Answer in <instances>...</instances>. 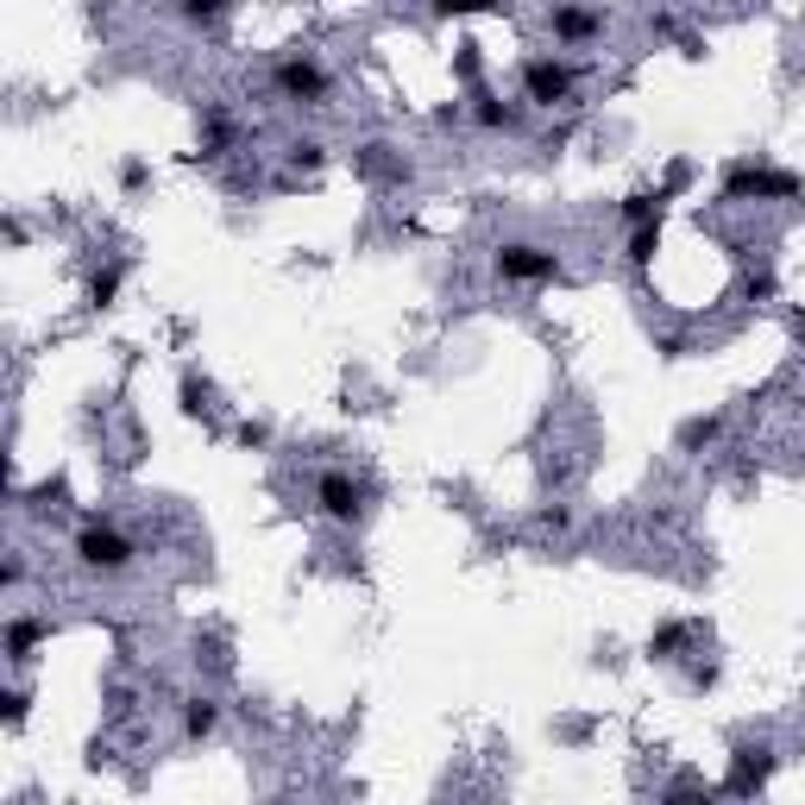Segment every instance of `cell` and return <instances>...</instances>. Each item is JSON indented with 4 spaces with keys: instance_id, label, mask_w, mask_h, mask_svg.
Returning <instances> with one entry per match:
<instances>
[{
    "instance_id": "4",
    "label": "cell",
    "mask_w": 805,
    "mask_h": 805,
    "mask_svg": "<svg viewBox=\"0 0 805 805\" xmlns=\"http://www.w3.org/2000/svg\"><path fill=\"white\" fill-rule=\"evenodd\" d=\"M315 503H322L327 523H359L365 516V485L352 472H322L315 478Z\"/></svg>"
},
{
    "instance_id": "3",
    "label": "cell",
    "mask_w": 805,
    "mask_h": 805,
    "mask_svg": "<svg viewBox=\"0 0 805 805\" xmlns=\"http://www.w3.org/2000/svg\"><path fill=\"white\" fill-rule=\"evenodd\" d=\"M498 277L503 283H548V277H560V258H553L548 246H528V240H510V246H498Z\"/></svg>"
},
{
    "instance_id": "2",
    "label": "cell",
    "mask_w": 805,
    "mask_h": 805,
    "mask_svg": "<svg viewBox=\"0 0 805 805\" xmlns=\"http://www.w3.org/2000/svg\"><path fill=\"white\" fill-rule=\"evenodd\" d=\"M75 560H82L89 573H126V567H132V541H126L120 528L89 523L75 535Z\"/></svg>"
},
{
    "instance_id": "5",
    "label": "cell",
    "mask_w": 805,
    "mask_h": 805,
    "mask_svg": "<svg viewBox=\"0 0 805 805\" xmlns=\"http://www.w3.org/2000/svg\"><path fill=\"white\" fill-rule=\"evenodd\" d=\"M271 82L283 89L290 101H322L327 95V70L308 57V50H290V57H277V70H271Z\"/></svg>"
},
{
    "instance_id": "8",
    "label": "cell",
    "mask_w": 805,
    "mask_h": 805,
    "mask_svg": "<svg viewBox=\"0 0 805 805\" xmlns=\"http://www.w3.org/2000/svg\"><path fill=\"white\" fill-rule=\"evenodd\" d=\"M478 126H491V132H516V126H523V101H478Z\"/></svg>"
},
{
    "instance_id": "7",
    "label": "cell",
    "mask_w": 805,
    "mask_h": 805,
    "mask_svg": "<svg viewBox=\"0 0 805 805\" xmlns=\"http://www.w3.org/2000/svg\"><path fill=\"white\" fill-rule=\"evenodd\" d=\"M768 774H774V755H768V749H743V755H736V774H730V793H755Z\"/></svg>"
},
{
    "instance_id": "6",
    "label": "cell",
    "mask_w": 805,
    "mask_h": 805,
    "mask_svg": "<svg viewBox=\"0 0 805 805\" xmlns=\"http://www.w3.org/2000/svg\"><path fill=\"white\" fill-rule=\"evenodd\" d=\"M548 32L560 45H592V38H604V13H592V7H553Z\"/></svg>"
},
{
    "instance_id": "9",
    "label": "cell",
    "mask_w": 805,
    "mask_h": 805,
    "mask_svg": "<svg viewBox=\"0 0 805 805\" xmlns=\"http://www.w3.org/2000/svg\"><path fill=\"white\" fill-rule=\"evenodd\" d=\"M214 724H221V704H214V699H189V711H183V736L196 743V736H208Z\"/></svg>"
},
{
    "instance_id": "10",
    "label": "cell",
    "mask_w": 805,
    "mask_h": 805,
    "mask_svg": "<svg viewBox=\"0 0 805 805\" xmlns=\"http://www.w3.org/2000/svg\"><path fill=\"white\" fill-rule=\"evenodd\" d=\"M38 635H45V623H38V617H13V629H7V654H13V661H25Z\"/></svg>"
},
{
    "instance_id": "11",
    "label": "cell",
    "mask_w": 805,
    "mask_h": 805,
    "mask_svg": "<svg viewBox=\"0 0 805 805\" xmlns=\"http://www.w3.org/2000/svg\"><path fill=\"white\" fill-rule=\"evenodd\" d=\"M654 246H661V226H635V240H629V258H635V265H649Z\"/></svg>"
},
{
    "instance_id": "1",
    "label": "cell",
    "mask_w": 805,
    "mask_h": 805,
    "mask_svg": "<svg viewBox=\"0 0 805 805\" xmlns=\"http://www.w3.org/2000/svg\"><path fill=\"white\" fill-rule=\"evenodd\" d=\"M573 95V63L567 57H523V101L528 107H560Z\"/></svg>"
}]
</instances>
